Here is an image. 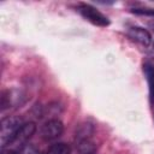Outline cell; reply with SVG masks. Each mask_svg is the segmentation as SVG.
Instances as JSON below:
<instances>
[{"label":"cell","mask_w":154,"mask_h":154,"mask_svg":"<svg viewBox=\"0 0 154 154\" xmlns=\"http://www.w3.org/2000/svg\"><path fill=\"white\" fill-rule=\"evenodd\" d=\"M23 122L19 117L11 116L1 120L0 124V143L1 147H6L10 143H13L17 138V135L23 126Z\"/></svg>","instance_id":"obj_1"},{"label":"cell","mask_w":154,"mask_h":154,"mask_svg":"<svg viewBox=\"0 0 154 154\" xmlns=\"http://www.w3.org/2000/svg\"><path fill=\"white\" fill-rule=\"evenodd\" d=\"M77 11L83 16V18H85L88 22L93 23L94 25L107 26L109 24L108 18L105 14H102L100 11H97L95 7L89 5V4H78Z\"/></svg>","instance_id":"obj_2"},{"label":"cell","mask_w":154,"mask_h":154,"mask_svg":"<svg viewBox=\"0 0 154 154\" xmlns=\"http://www.w3.org/2000/svg\"><path fill=\"white\" fill-rule=\"evenodd\" d=\"M64 131V125L59 119H49L41 126V137L46 141H53L61 136Z\"/></svg>","instance_id":"obj_3"},{"label":"cell","mask_w":154,"mask_h":154,"mask_svg":"<svg viewBox=\"0 0 154 154\" xmlns=\"http://www.w3.org/2000/svg\"><path fill=\"white\" fill-rule=\"evenodd\" d=\"M128 36H129L131 40H134V41H136V42H138V43H141V45H144V46H148V45L150 43V41H152L150 34H149L146 29L140 28V26L129 28V30H128Z\"/></svg>","instance_id":"obj_4"},{"label":"cell","mask_w":154,"mask_h":154,"mask_svg":"<svg viewBox=\"0 0 154 154\" xmlns=\"http://www.w3.org/2000/svg\"><path fill=\"white\" fill-rule=\"evenodd\" d=\"M36 131V125L34 122H29V123H24L23 126L20 128L18 135H17V138L16 141L19 142V143H25Z\"/></svg>","instance_id":"obj_5"},{"label":"cell","mask_w":154,"mask_h":154,"mask_svg":"<svg viewBox=\"0 0 154 154\" xmlns=\"http://www.w3.org/2000/svg\"><path fill=\"white\" fill-rule=\"evenodd\" d=\"M71 149H70V146L64 143V142H59V143H55V144H52L46 154H70Z\"/></svg>","instance_id":"obj_6"},{"label":"cell","mask_w":154,"mask_h":154,"mask_svg":"<svg viewBox=\"0 0 154 154\" xmlns=\"http://www.w3.org/2000/svg\"><path fill=\"white\" fill-rule=\"evenodd\" d=\"M143 70L147 73L148 81H149V85L152 89V93L154 95V59H149L144 63L143 65Z\"/></svg>","instance_id":"obj_7"},{"label":"cell","mask_w":154,"mask_h":154,"mask_svg":"<svg viewBox=\"0 0 154 154\" xmlns=\"http://www.w3.org/2000/svg\"><path fill=\"white\" fill-rule=\"evenodd\" d=\"M17 154H38V149L31 143H24L16 152Z\"/></svg>","instance_id":"obj_8"},{"label":"cell","mask_w":154,"mask_h":154,"mask_svg":"<svg viewBox=\"0 0 154 154\" xmlns=\"http://www.w3.org/2000/svg\"><path fill=\"white\" fill-rule=\"evenodd\" d=\"M2 154H17V153L13 152V150H11V149H4L2 150Z\"/></svg>","instance_id":"obj_9"},{"label":"cell","mask_w":154,"mask_h":154,"mask_svg":"<svg viewBox=\"0 0 154 154\" xmlns=\"http://www.w3.org/2000/svg\"><path fill=\"white\" fill-rule=\"evenodd\" d=\"M81 154H96L95 152H88V153H81Z\"/></svg>","instance_id":"obj_10"}]
</instances>
